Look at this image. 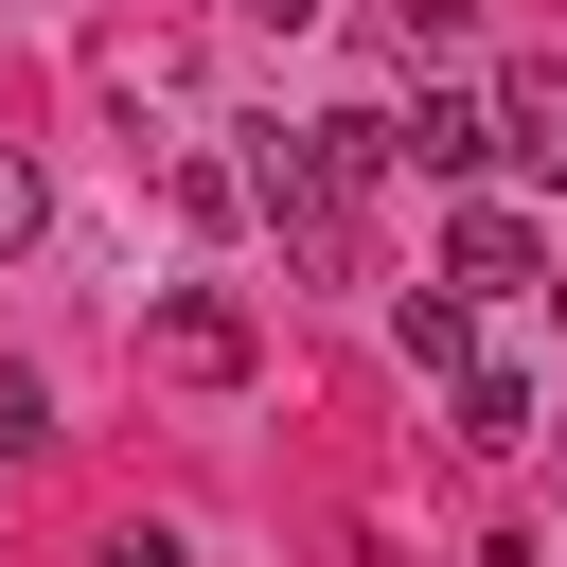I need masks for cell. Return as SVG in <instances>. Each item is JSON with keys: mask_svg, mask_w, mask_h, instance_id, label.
<instances>
[{"mask_svg": "<svg viewBox=\"0 0 567 567\" xmlns=\"http://www.w3.org/2000/svg\"><path fill=\"white\" fill-rule=\"evenodd\" d=\"M142 354H159L177 390H248V354H266V337H248V301H213V284H177V301L142 319Z\"/></svg>", "mask_w": 567, "mask_h": 567, "instance_id": "cell-1", "label": "cell"}, {"mask_svg": "<svg viewBox=\"0 0 567 567\" xmlns=\"http://www.w3.org/2000/svg\"><path fill=\"white\" fill-rule=\"evenodd\" d=\"M443 443H461V461H532V372H478V354H461V372H443Z\"/></svg>", "mask_w": 567, "mask_h": 567, "instance_id": "cell-2", "label": "cell"}, {"mask_svg": "<svg viewBox=\"0 0 567 567\" xmlns=\"http://www.w3.org/2000/svg\"><path fill=\"white\" fill-rule=\"evenodd\" d=\"M496 159V89H425L408 106V177H478Z\"/></svg>", "mask_w": 567, "mask_h": 567, "instance_id": "cell-3", "label": "cell"}, {"mask_svg": "<svg viewBox=\"0 0 567 567\" xmlns=\"http://www.w3.org/2000/svg\"><path fill=\"white\" fill-rule=\"evenodd\" d=\"M443 284H461V301H478V284H549L532 213H443Z\"/></svg>", "mask_w": 567, "mask_h": 567, "instance_id": "cell-4", "label": "cell"}, {"mask_svg": "<svg viewBox=\"0 0 567 567\" xmlns=\"http://www.w3.org/2000/svg\"><path fill=\"white\" fill-rule=\"evenodd\" d=\"M496 159H532V177L567 195V71H514V89H496Z\"/></svg>", "mask_w": 567, "mask_h": 567, "instance_id": "cell-5", "label": "cell"}, {"mask_svg": "<svg viewBox=\"0 0 567 567\" xmlns=\"http://www.w3.org/2000/svg\"><path fill=\"white\" fill-rule=\"evenodd\" d=\"M390 337H408V372H461V354H478V337H461V284H408Z\"/></svg>", "mask_w": 567, "mask_h": 567, "instance_id": "cell-6", "label": "cell"}, {"mask_svg": "<svg viewBox=\"0 0 567 567\" xmlns=\"http://www.w3.org/2000/svg\"><path fill=\"white\" fill-rule=\"evenodd\" d=\"M35 230H53V195H35V159H18V142H0V266H18V248H35Z\"/></svg>", "mask_w": 567, "mask_h": 567, "instance_id": "cell-7", "label": "cell"}, {"mask_svg": "<svg viewBox=\"0 0 567 567\" xmlns=\"http://www.w3.org/2000/svg\"><path fill=\"white\" fill-rule=\"evenodd\" d=\"M390 35H408V53H443V35H461V0H390Z\"/></svg>", "mask_w": 567, "mask_h": 567, "instance_id": "cell-8", "label": "cell"}, {"mask_svg": "<svg viewBox=\"0 0 567 567\" xmlns=\"http://www.w3.org/2000/svg\"><path fill=\"white\" fill-rule=\"evenodd\" d=\"M106 567H177V532H159V514H142V532H106Z\"/></svg>", "mask_w": 567, "mask_h": 567, "instance_id": "cell-9", "label": "cell"}, {"mask_svg": "<svg viewBox=\"0 0 567 567\" xmlns=\"http://www.w3.org/2000/svg\"><path fill=\"white\" fill-rule=\"evenodd\" d=\"M248 18H266V35H301V18H337V0H248Z\"/></svg>", "mask_w": 567, "mask_h": 567, "instance_id": "cell-10", "label": "cell"}]
</instances>
